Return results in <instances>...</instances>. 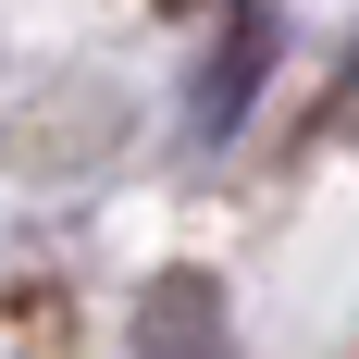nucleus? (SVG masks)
<instances>
[{"label":"nucleus","instance_id":"f257e3e1","mask_svg":"<svg viewBox=\"0 0 359 359\" xmlns=\"http://www.w3.org/2000/svg\"><path fill=\"white\" fill-rule=\"evenodd\" d=\"M273 74V0H248V13H223L211 37V74H198V137H236V111H248V87Z\"/></svg>","mask_w":359,"mask_h":359},{"label":"nucleus","instance_id":"f03ea898","mask_svg":"<svg viewBox=\"0 0 359 359\" xmlns=\"http://www.w3.org/2000/svg\"><path fill=\"white\" fill-rule=\"evenodd\" d=\"M347 111H359V50H347Z\"/></svg>","mask_w":359,"mask_h":359}]
</instances>
